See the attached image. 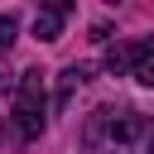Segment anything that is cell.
Wrapping results in <instances>:
<instances>
[{
	"label": "cell",
	"mask_w": 154,
	"mask_h": 154,
	"mask_svg": "<svg viewBox=\"0 0 154 154\" xmlns=\"http://www.w3.org/2000/svg\"><path fill=\"white\" fill-rule=\"evenodd\" d=\"M82 154H154V116L130 106L91 111L82 130Z\"/></svg>",
	"instance_id": "6da1fadb"
},
{
	"label": "cell",
	"mask_w": 154,
	"mask_h": 154,
	"mask_svg": "<svg viewBox=\"0 0 154 154\" xmlns=\"http://www.w3.org/2000/svg\"><path fill=\"white\" fill-rule=\"evenodd\" d=\"M14 125L24 140H38L43 125H48V91H43V72L29 67L19 72V87H14Z\"/></svg>",
	"instance_id": "7a4b0ae2"
},
{
	"label": "cell",
	"mask_w": 154,
	"mask_h": 154,
	"mask_svg": "<svg viewBox=\"0 0 154 154\" xmlns=\"http://www.w3.org/2000/svg\"><path fill=\"white\" fill-rule=\"evenodd\" d=\"M72 14V5L67 0H58V5H43L38 14H34V34L38 38H58V29H63V19Z\"/></svg>",
	"instance_id": "3957f363"
},
{
	"label": "cell",
	"mask_w": 154,
	"mask_h": 154,
	"mask_svg": "<svg viewBox=\"0 0 154 154\" xmlns=\"http://www.w3.org/2000/svg\"><path fill=\"white\" fill-rule=\"evenodd\" d=\"M82 82H91V67H87V63L63 67V77H58V106H67V101H72V91H77Z\"/></svg>",
	"instance_id": "277c9868"
},
{
	"label": "cell",
	"mask_w": 154,
	"mask_h": 154,
	"mask_svg": "<svg viewBox=\"0 0 154 154\" xmlns=\"http://www.w3.org/2000/svg\"><path fill=\"white\" fill-rule=\"evenodd\" d=\"M130 77L144 82V87H154V48H149V43L135 48V67H130Z\"/></svg>",
	"instance_id": "5b68a950"
},
{
	"label": "cell",
	"mask_w": 154,
	"mask_h": 154,
	"mask_svg": "<svg viewBox=\"0 0 154 154\" xmlns=\"http://www.w3.org/2000/svg\"><path fill=\"white\" fill-rule=\"evenodd\" d=\"M10 43H14V14H0V58L10 53Z\"/></svg>",
	"instance_id": "8992f818"
},
{
	"label": "cell",
	"mask_w": 154,
	"mask_h": 154,
	"mask_svg": "<svg viewBox=\"0 0 154 154\" xmlns=\"http://www.w3.org/2000/svg\"><path fill=\"white\" fill-rule=\"evenodd\" d=\"M10 87H19V82H14V77H10V67L0 63V91H10Z\"/></svg>",
	"instance_id": "52a82bcc"
},
{
	"label": "cell",
	"mask_w": 154,
	"mask_h": 154,
	"mask_svg": "<svg viewBox=\"0 0 154 154\" xmlns=\"http://www.w3.org/2000/svg\"><path fill=\"white\" fill-rule=\"evenodd\" d=\"M0 144H5V130H0Z\"/></svg>",
	"instance_id": "ba28073f"
}]
</instances>
